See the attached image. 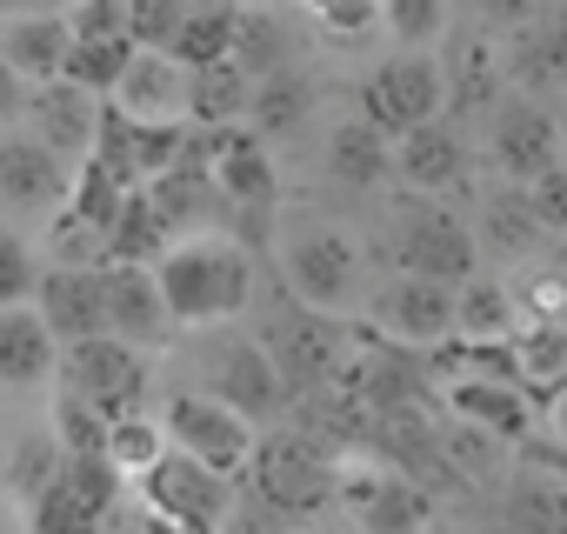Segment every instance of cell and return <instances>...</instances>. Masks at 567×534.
<instances>
[{
  "mask_svg": "<svg viewBox=\"0 0 567 534\" xmlns=\"http://www.w3.org/2000/svg\"><path fill=\"white\" fill-rule=\"evenodd\" d=\"M154 288H161L174 328L234 321V315L254 301V260H247V247H234L227 234H181V240L154 260Z\"/></svg>",
  "mask_w": 567,
  "mask_h": 534,
  "instance_id": "cell-1",
  "label": "cell"
},
{
  "mask_svg": "<svg viewBox=\"0 0 567 534\" xmlns=\"http://www.w3.org/2000/svg\"><path fill=\"white\" fill-rule=\"evenodd\" d=\"M240 474H247V487H254L274 514H315V507H328L334 487H341V454H334L328 441L301 434V428H280V434L254 441V454H247Z\"/></svg>",
  "mask_w": 567,
  "mask_h": 534,
  "instance_id": "cell-2",
  "label": "cell"
},
{
  "mask_svg": "<svg viewBox=\"0 0 567 534\" xmlns=\"http://www.w3.org/2000/svg\"><path fill=\"white\" fill-rule=\"evenodd\" d=\"M260 348H267V361H274V374L288 381V394L295 401H308V394H321L334 374H341V361H348V328H341V315H315V308H301L295 295H280V308L267 315V328L254 335Z\"/></svg>",
  "mask_w": 567,
  "mask_h": 534,
  "instance_id": "cell-3",
  "label": "cell"
},
{
  "mask_svg": "<svg viewBox=\"0 0 567 534\" xmlns=\"http://www.w3.org/2000/svg\"><path fill=\"white\" fill-rule=\"evenodd\" d=\"M280 288L315 315H348L361 295V247L348 227H295L280 247Z\"/></svg>",
  "mask_w": 567,
  "mask_h": 534,
  "instance_id": "cell-4",
  "label": "cell"
},
{
  "mask_svg": "<svg viewBox=\"0 0 567 534\" xmlns=\"http://www.w3.org/2000/svg\"><path fill=\"white\" fill-rule=\"evenodd\" d=\"M394 267L401 275H421V281H441V288H461V281H474L481 275V247H474V227L467 220H454L447 207H434V201H401V214H394Z\"/></svg>",
  "mask_w": 567,
  "mask_h": 534,
  "instance_id": "cell-5",
  "label": "cell"
},
{
  "mask_svg": "<svg viewBox=\"0 0 567 534\" xmlns=\"http://www.w3.org/2000/svg\"><path fill=\"white\" fill-rule=\"evenodd\" d=\"M54 374H61V394H74L101 421L141 414V401H147V361H141V348H127L114 335H87V341L61 348Z\"/></svg>",
  "mask_w": 567,
  "mask_h": 534,
  "instance_id": "cell-6",
  "label": "cell"
},
{
  "mask_svg": "<svg viewBox=\"0 0 567 534\" xmlns=\"http://www.w3.org/2000/svg\"><path fill=\"white\" fill-rule=\"evenodd\" d=\"M141 494H147L154 521L174 527V534H220L227 514H234V474H214V468H200L181 448H167L141 474Z\"/></svg>",
  "mask_w": 567,
  "mask_h": 534,
  "instance_id": "cell-7",
  "label": "cell"
},
{
  "mask_svg": "<svg viewBox=\"0 0 567 534\" xmlns=\"http://www.w3.org/2000/svg\"><path fill=\"white\" fill-rule=\"evenodd\" d=\"M434 114H447V68L434 54H394L361 88V121L388 141H401L408 127H421Z\"/></svg>",
  "mask_w": 567,
  "mask_h": 534,
  "instance_id": "cell-8",
  "label": "cell"
},
{
  "mask_svg": "<svg viewBox=\"0 0 567 534\" xmlns=\"http://www.w3.org/2000/svg\"><path fill=\"white\" fill-rule=\"evenodd\" d=\"M161 434H167V448L194 454V461L214 468V474H240L247 454H254V441H260L254 421L234 414L227 401H214L207 388H181V394L167 401V414H161Z\"/></svg>",
  "mask_w": 567,
  "mask_h": 534,
  "instance_id": "cell-9",
  "label": "cell"
},
{
  "mask_svg": "<svg viewBox=\"0 0 567 534\" xmlns=\"http://www.w3.org/2000/svg\"><path fill=\"white\" fill-rule=\"evenodd\" d=\"M121 501V474L101 454H61L54 481L34 494V534H101Z\"/></svg>",
  "mask_w": 567,
  "mask_h": 534,
  "instance_id": "cell-10",
  "label": "cell"
},
{
  "mask_svg": "<svg viewBox=\"0 0 567 534\" xmlns=\"http://www.w3.org/2000/svg\"><path fill=\"white\" fill-rule=\"evenodd\" d=\"M200 374H207V394L227 401L234 414H247L254 428L295 408L288 381L274 374V361H267V348H260L254 335H220V341L200 355Z\"/></svg>",
  "mask_w": 567,
  "mask_h": 534,
  "instance_id": "cell-11",
  "label": "cell"
},
{
  "mask_svg": "<svg viewBox=\"0 0 567 534\" xmlns=\"http://www.w3.org/2000/svg\"><path fill=\"white\" fill-rule=\"evenodd\" d=\"M348 514L361 521V534H421L434 521V494L421 481H408L388 461H341V487Z\"/></svg>",
  "mask_w": 567,
  "mask_h": 534,
  "instance_id": "cell-12",
  "label": "cell"
},
{
  "mask_svg": "<svg viewBox=\"0 0 567 534\" xmlns=\"http://www.w3.org/2000/svg\"><path fill=\"white\" fill-rule=\"evenodd\" d=\"M368 321H374V341L408 348V355H427V348H441L454 335V288L421 281V275H394V281L374 288Z\"/></svg>",
  "mask_w": 567,
  "mask_h": 534,
  "instance_id": "cell-13",
  "label": "cell"
},
{
  "mask_svg": "<svg viewBox=\"0 0 567 534\" xmlns=\"http://www.w3.org/2000/svg\"><path fill=\"white\" fill-rule=\"evenodd\" d=\"M101 94H87V88H74V81H34L28 88V101H21V114H28V134L48 147V154H61L68 167L74 161H87L94 154V134H101Z\"/></svg>",
  "mask_w": 567,
  "mask_h": 534,
  "instance_id": "cell-14",
  "label": "cell"
},
{
  "mask_svg": "<svg viewBox=\"0 0 567 534\" xmlns=\"http://www.w3.org/2000/svg\"><path fill=\"white\" fill-rule=\"evenodd\" d=\"M74 187V167L48 154L28 127H0V214H54Z\"/></svg>",
  "mask_w": 567,
  "mask_h": 534,
  "instance_id": "cell-15",
  "label": "cell"
},
{
  "mask_svg": "<svg viewBox=\"0 0 567 534\" xmlns=\"http://www.w3.org/2000/svg\"><path fill=\"white\" fill-rule=\"evenodd\" d=\"M467 161H474V154H467V134H461L454 114H434V121H421V127H408V134L394 141V181H401L408 194H421V201L461 187V181H467Z\"/></svg>",
  "mask_w": 567,
  "mask_h": 534,
  "instance_id": "cell-16",
  "label": "cell"
},
{
  "mask_svg": "<svg viewBox=\"0 0 567 534\" xmlns=\"http://www.w3.org/2000/svg\"><path fill=\"white\" fill-rule=\"evenodd\" d=\"M487 147H494V167H501V181H514V187H527L534 174H547L554 161H560V121L534 101V94H520V101H501L494 107V134H487Z\"/></svg>",
  "mask_w": 567,
  "mask_h": 534,
  "instance_id": "cell-17",
  "label": "cell"
},
{
  "mask_svg": "<svg viewBox=\"0 0 567 534\" xmlns=\"http://www.w3.org/2000/svg\"><path fill=\"white\" fill-rule=\"evenodd\" d=\"M101 315H107V335L127 341V348H161L174 335L167 301L154 288V267H134V260L101 267Z\"/></svg>",
  "mask_w": 567,
  "mask_h": 534,
  "instance_id": "cell-18",
  "label": "cell"
},
{
  "mask_svg": "<svg viewBox=\"0 0 567 534\" xmlns=\"http://www.w3.org/2000/svg\"><path fill=\"white\" fill-rule=\"evenodd\" d=\"M107 107L127 114V121L174 127V121H187V68L174 54H161V48H134L114 94H107Z\"/></svg>",
  "mask_w": 567,
  "mask_h": 534,
  "instance_id": "cell-19",
  "label": "cell"
},
{
  "mask_svg": "<svg viewBox=\"0 0 567 534\" xmlns=\"http://www.w3.org/2000/svg\"><path fill=\"white\" fill-rule=\"evenodd\" d=\"M41 328L54 335V348H74L87 335H107V315H101V267H41L34 281V301Z\"/></svg>",
  "mask_w": 567,
  "mask_h": 534,
  "instance_id": "cell-20",
  "label": "cell"
},
{
  "mask_svg": "<svg viewBox=\"0 0 567 534\" xmlns=\"http://www.w3.org/2000/svg\"><path fill=\"white\" fill-rule=\"evenodd\" d=\"M207 181L227 207H274V161L267 141L247 127H207Z\"/></svg>",
  "mask_w": 567,
  "mask_h": 534,
  "instance_id": "cell-21",
  "label": "cell"
},
{
  "mask_svg": "<svg viewBox=\"0 0 567 534\" xmlns=\"http://www.w3.org/2000/svg\"><path fill=\"white\" fill-rule=\"evenodd\" d=\"M501 527L507 534H567V474L540 454L507 468L501 487Z\"/></svg>",
  "mask_w": 567,
  "mask_h": 534,
  "instance_id": "cell-22",
  "label": "cell"
},
{
  "mask_svg": "<svg viewBox=\"0 0 567 534\" xmlns=\"http://www.w3.org/2000/svg\"><path fill=\"white\" fill-rule=\"evenodd\" d=\"M441 401H447L454 421H474V428H487L501 441H527L534 434V408H540L514 381H441Z\"/></svg>",
  "mask_w": 567,
  "mask_h": 534,
  "instance_id": "cell-23",
  "label": "cell"
},
{
  "mask_svg": "<svg viewBox=\"0 0 567 534\" xmlns=\"http://www.w3.org/2000/svg\"><path fill=\"white\" fill-rule=\"evenodd\" d=\"M54 361H61V348L28 301L0 308V388H41V381H54Z\"/></svg>",
  "mask_w": 567,
  "mask_h": 534,
  "instance_id": "cell-24",
  "label": "cell"
},
{
  "mask_svg": "<svg viewBox=\"0 0 567 534\" xmlns=\"http://www.w3.org/2000/svg\"><path fill=\"white\" fill-rule=\"evenodd\" d=\"M68 41H74V34H68L61 14H14V21H0V61H8L28 88L61 74Z\"/></svg>",
  "mask_w": 567,
  "mask_h": 534,
  "instance_id": "cell-25",
  "label": "cell"
},
{
  "mask_svg": "<svg viewBox=\"0 0 567 534\" xmlns=\"http://www.w3.org/2000/svg\"><path fill=\"white\" fill-rule=\"evenodd\" d=\"M507 74L540 101V94H560L567 88V14H540L514 34L507 48Z\"/></svg>",
  "mask_w": 567,
  "mask_h": 534,
  "instance_id": "cell-26",
  "label": "cell"
},
{
  "mask_svg": "<svg viewBox=\"0 0 567 534\" xmlns=\"http://www.w3.org/2000/svg\"><path fill=\"white\" fill-rule=\"evenodd\" d=\"M308 114H315V88L295 68H280V74H260L247 88V121L240 127L260 134V141H288V134L308 127Z\"/></svg>",
  "mask_w": 567,
  "mask_h": 534,
  "instance_id": "cell-27",
  "label": "cell"
},
{
  "mask_svg": "<svg viewBox=\"0 0 567 534\" xmlns=\"http://www.w3.org/2000/svg\"><path fill=\"white\" fill-rule=\"evenodd\" d=\"M441 468H447V487H481V481H501L514 468V441L474 428V421H441Z\"/></svg>",
  "mask_w": 567,
  "mask_h": 534,
  "instance_id": "cell-28",
  "label": "cell"
},
{
  "mask_svg": "<svg viewBox=\"0 0 567 534\" xmlns=\"http://www.w3.org/2000/svg\"><path fill=\"white\" fill-rule=\"evenodd\" d=\"M540 240H547V234H540V220L527 214V194H520L514 181H501V187L481 194V234H474V247H487L494 260H527Z\"/></svg>",
  "mask_w": 567,
  "mask_h": 534,
  "instance_id": "cell-29",
  "label": "cell"
},
{
  "mask_svg": "<svg viewBox=\"0 0 567 534\" xmlns=\"http://www.w3.org/2000/svg\"><path fill=\"white\" fill-rule=\"evenodd\" d=\"M520 328H527V321H520V301H514L507 281L474 275V281L454 288V335H461V341H514Z\"/></svg>",
  "mask_w": 567,
  "mask_h": 534,
  "instance_id": "cell-30",
  "label": "cell"
},
{
  "mask_svg": "<svg viewBox=\"0 0 567 534\" xmlns=\"http://www.w3.org/2000/svg\"><path fill=\"white\" fill-rule=\"evenodd\" d=\"M247 74L234 61L187 68V127H240L247 121Z\"/></svg>",
  "mask_w": 567,
  "mask_h": 534,
  "instance_id": "cell-31",
  "label": "cell"
},
{
  "mask_svg": "<svg viewBox=\"0 0 567 534\" xmlns=\"http://www.w3.org/2000/svg\"><path fill=\"white\" fill-rule=\"evenodd\" d=\"M328 174L348 181V187H381V181H394V141L374 134V127L354 114V121H341V127L328 134Z\"/></svg>",
  "mask_w": 567,
  "mask_h": 534,
  "instance_id": "cell-32",
  "label": "cell"
},
{
  "mask_svg": "<svg viewBox=\"0 0 567 534\" xmlns=\"http://www.w3.org/2000/svg\"><path fill=\"white\" fill-rule=\"evenodd\" d=\"M288 54H295V34L280 28V14H274V8H240V14H234V41H227V61H234L247 81H260V74H280V68H295Z\"/></svg>",
  "mask_w": 567,
  "mask_h": 534,
  "instance_id": "cell-33",
  "label": "cell"
},
{
  "mask_svg": "<svg viewBox=\"0 0 567 534\" xmlns=\"http://www.w3.org/2000/svg\"><path fill=\"white\" fill-rule=\"evenodd\" d=\"M167 247H174V234H167V220L154 214V201H147L141 187H127V194H121V207H114V220H107V260L154 267Z\"/></svg>",
  "mask_w": 567,
  "mask_h": 534,
  "instance_id": "cell-34",
  "label": "cell"
},
{
  "mask_svg": "<svg viewBox=\"0 0 567 534\" xmlns=\"http://www.w3.org/2000/svg\"><path fill=\"white\" fill-rule=\"evenodd\" d=\"M474 107H501V61L487 41H461L447 74V114H474Z\"/></svg>",
  "mask_w": 567,
  "mask_h": 534,
  "instance_id": "cell-35",
  "label": "cell"
},
{
  "mask_svg": "<svg viewBox=\"0 0 567 534\" xmlns=\"http://www.w3.org/2000/svg\"><path fill=\"white\" fill-rule=\"evenodd\" d=\"M161 454H167V434H161L154 414H121V421H107V448H101V461H107L121 481H141Z\"/></svg>",
  "mask_w": 567,
  "mask_h": 534,
  "instance_id": "cell-36",
  "label": "cell"
},
{
  "mask_svg": "<svg viewBox=\"0 0 567 534\" xmlns=\"http://www.w3.org/2000/svg\"><path fill=\"white\" fill-rule=\"evenodd\" d=\"M514 368H520V388L540 401L567 381V328H520L514 335Z\"/></svg>",
  "mask_w": 567,
  "mask_h": 534,
  "instance_id": "cell-37",
  "label": "cell"
},
{
  "mask_svg": "<svg viewBox=\"0 0 567 534\" xmlns=\"http://www.w3.org/2000/svg\"><path fill=\"white\" fill-rule=\"evenodd\" d=\"M127 54H134V41L127 34H114V41H68V61H61V81H74V88H87V94H114V81H121V68H127Z\"/></svg>",
  "mask_w": 567,
  "mask_h": 534,
  "instance_id": "cell-38",
  "label": "cell"
},
{
  "mask_svg": "<svg viewBox=\"0 0 567 534\" xmlns=\"http://www.w3.org/2000/svg\"><path fill=\"white\" fill-rule=\"evenodd\" d=\"M54 468H61V441H54V434H21L8 454H0V481H8V494L28 501V507H34V494L54 481Z\"/></svg>",
  "mask_w": 567,
  "mask_h": 534,
  "instance_id": "cell-39",
  "label": "cell"
},
{
  "mask_svg": "<svg viewBox=\"0 0 567 534\" xmlns=\"http://www.w3.org/2000/svg\"><path fill=\"white\" fill-rule=\"evenodd\" d=\"M514 301H520V321L527 328H567V267H527L520 281H507Z\"/></svg>",
  "mask_w": 567,
  "mask_h": 534,
  "instance_id": "cell-40",
  "label": "cell"
},
{
  "mask_svg": "<svg viewBox=\"0 0 567 534\" xmlns=\"http://www.w3.org/2000/svg\"><path fill=\"white\" fill-rule=\"evenodd\" d=\"M234 14H240V8H227V14H181V28H174L167 54H174L181 68H207V61H227V41H234Z\"/></svg>",
  "mask_w": 567,
  "mask_h": 534,
  "instance_id": "cell-41",
  "label": "cell"
},
{
  "mask_svg": "<svg viewBox=\"0 0 567 534\" xmlns=\"http://www.w3.org/2000/svg\"><path fill=\"white\" fill-rule=\"evenodd\" d=\"M374 8H381V28L408 54H421V48H434L447 34V0H374Z\"/></svg>",
  "mask_w": 567,
  "mask_h": 534,
  "instance_id": "cell-42",
  "label": "cell"
},
{
  "mask_svg": "<svg viewBox=\"0 0 567 534\" xmlns=\"http://www.w3.org/2000/svg\"><path fill=\"white\" fill-rule=\"evenodd\" d=\"M54 441H61V454H101L107 448V421L94 408H81L74 394H61L54 401Z\"/></svg>",
  "mask_w": 567,
  "mask_h": 534,
  "instance_id": "cell-43",
  "label": "cell"
},
{
  "mask_svg": "<svg viewBox=\"0 0 567 534\" xmlns=\"http://www.w3.org/2000/svg\"><path fill=\"white\" fill-rule=\"evenodd\" d=\"M520 194H527V214L540 220V234H547V240H567V167L554 161V167L534 174Z\"/></svg>",
  "mask_w": 567,
  "mask_h": 534,
  "instance_id": "cell-44",
  "label": "cell"
},
{
  "mask_svg": "<svg viewBox=\"0 0 567 534\" xmlns=\"http://www.w3.org/2000/svg\"><path fill=\"white\" fill-rule=\"evenodd\" d=\"M301 8L321 21L328 41H361V34H374V21H381L374 0H301Z\"/></svg>",
  "mask_w": 567,
  "mask_h": 534,
  "instance_id": "cell-45",
  "label": "cell"
},
{
  "mask_svg": "<svg viewBox=\"0 0 567 534\" xmlns=\"http://www.w3.org/2000/svg\"><path fill=\"white\" fill-rule=\"evenodd\" d=\"M34 281H41V260L28 254V240L0 234V308H21V301H34Z\"/></svg>",
  "mask_w": 567,
  "mask_h": 534,
  "instance_id": "cell-46",
  "label": "cell"
},
{
  "mask_svg": "<svg viewBox=\"0 0 567 534\" xmlns=\"http://www.w3.org/2000/svg\"><path fill=\"white\" fill-rule=\"evenodd\" d=\"M174 28H181V0H127V41L134 48H161L167 54Z\"/></svg>",
  "mask_w": 567,
  "mask_h": 534,
  "instance_id": "cell-47",
  "label": "cell"
},
{
  "mask_svg": "<svg viewBox=\"0 0 567 534\" xmlns=\"http://www.w3.org/2000/svg\"><path fill=\"white\" fill-rule=\"evenodd\" d=\"M61 21L74 41H114V34H127V0H74Z\"/></svg>",
  "mask_w": 567,
  "mask_h": 534,
  "instance_id": "cell-48",
  "label": "cell"
},
{
  "mask_svg": "<svg viewBox=\"0 0 567 534\" xmlns=\"http://www.w3.org/2000/svg\"><path fill=\"white\" fill-rule=\"evenodd\" d=\"M540 14H547V0H481V21L487 28H507V34H520Z\"/></svg>",
  "mask_w": 567,
  "mask_h": 534,
  "instance_id": "cell-49",
  "label": "cell"
},
{
  "mask_svg": "<svg viewBox=\"0 0 567 534\" xmlns=\"http://www.w3.org/2000/svg\"><path fill=\"white\" fill-rule=\"evenodd\" d=\"M21 101H28V81H21L8 61H0V127H14V121H21Z\"/></svg>",
  "mask_w": 567,
  "mask_h": 534,
  "instance_id": "cell-50",
  "label": "cell"
},
{
  "mask_svg": "<svg viewBox=\"0 0 567 534\" xmlns=\"http://www.w3.org/2000/svg\"><path fill=\"white\" fill-rule=\"evenodd\" d=\"M547 428H554V434L567 441V381H560V388L547 394Z\"/></svg>",
  "mask_w": 567,
  "mask_h": 534,
  "instance_id": "cell-51",
  "label": "cell"
},
{
  "mask_svg": "<svg viewBox=\"0 0 567 534\" xmlns=\"http://www.w3.org/2000/svg\"><path fill=\"white\" fill-rule=\"evenodd\" d=\"M234 0H181V14H227Z\"/></svg>",
  "mask_w": 567,
  "mask_h": 534,
  "instance_id": "cell-52",
  "label": "cell"
},
{
  "mask_svg": "<svg viewBox=\"0 0 567 534\" xmlns=\"http://www.w3.org/2000/svg\"><path fill=\"white\" fill-rule=\"evenodd\" d=\"M14 14H28V0H0V21H14Z\"/></svg>",
  "mask_w": 567,
  "mask_h": 534,
  "instance_id": "cell-53",
  "label": "cell"
},
{
  "mask_svg": "<svg viewBox=\"0 0 567 534\" xmlns=\"http://www.w3.org/2000/svg\"><path fill=\"white\" fill-rule=\"evenodd\" d=\"M234 8H280V0H234Z\"/></svg>",
  "mask_w": 567,
  "mask_h": 534,
  "instance_id": "cell-54",
  "label": "cell"
},
{
  "mask_svg": "<svg viewBox=\"0 0 567 534\" xmlns=\"http://www.w3.org/2000/svg\"><path fill=\"white\" fill-rule=\"evenodd\" d=\"M560 167H567V121H560Z\"/></svg>",
  "mask_w": 567,
  "mask_h": 534,
  "instance_id": "cell-55",
  "label": "cell"
},
{
  "mask_svg": "<svg viewBox=\"0 0 567 534\" xmlns=\"http://www.w3.org/2000/svg\"><path fill=\"white\" fill-rule=\"evenodd\" d=\"M0 534H8V521H0Z\"/></svg>",
  "mask_w": 567,
  "mask_h": 534,
  "instance_id": "cell-56",
  "label": "cell"
}]
</instances>
